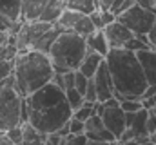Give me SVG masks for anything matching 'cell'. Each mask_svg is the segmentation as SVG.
<instances>
[{
	"label": "cell",
	"mask_w": 156,
	"mask_h": 145,
	"mask_svg": "<svg viewBox=\"0 0 156 145\" xmlns=\"http://www.w3.org/2000/svg\"><path fill=\"white\" fill-rule=\"evenodd\" d=\"M85 44H87V49H91L94 53H100L102 56H105L109 53V49H111L104 29H94L91 35H87L85 36Z\"/></svg>",
	"instance_id": "cell-13"
},
{
	"label": "cell",
	"mask_w": 156,
	"mask_h": 145,
	"mask_svg": "<svg viewBox=\"0 0 156 145\" xmlns=\"http://www.w3.org/2000/svg\"><path fill=\"white\" fill-rule=\"evenodd\" d=\"M96 27L93 26V22H91V18H89V15H82L80 18H78V22L75 24V27L71 29V31H75V33H78L80 36H85L91 35L93 31H94Z\"/></svg>",
	"instance_id": "cell-22"
},
{
	"label": "cell",
	"mask_w": 156,
	"mask_h": 145,
	"mask_svg": "<svg viewBox=\"0 0 156 145\" xmlns=\"http://www.w3.org/2000/svg\"><path fill=\"white\" fill-rule=\"evenodd\" d=\"M134 4H138L140 7H145L149 11L154 13V7H156V0H134Z\"/></svg>",
	"instance_id": "cell-34"
},
{
	"label": "cell",
	"mask_w": 156,
	"mask_h": 145,
	"mask_svg": "<svg viewBox=\"0 0 156 145\" xmlns=\"http://www.w3.org/2000/svg\"><path fill=\"white\" fill-rule=\"evenodd\" d=\"M94 111L100 114V118H102L105 129L115 134V138H116V142H118V138H120L122 133L125 131V111L120 107V104L104 107L100 102L94 104Z\"/></svg>",
	"instance_id": "cell-7"
},
{
	"label": "cell",
	"mask_w": 156,
	"mask_h": 145,
	"mask_svg": "<svg viewBox=\"0 0 156 145\" xmlns=\"http://www.w3.org/2000/svg\"><path fill=\"white\" fill-rule=\"evenodd\" d=\"M67 7H73V9L80 11V13H85V15L100 9L98 0H69L67 2Z\"/></svg>",
	"instance_id": "cell-20"
},
{
	"label": "cell",
	"mask_w": 156,
	"mask_h": 145,
	"mask_svg": "<svg viewBox=\"0 0 156 145\" xmlns=\"http://www.w3.org/2000/svg\"><path fill=\"white\" fill-rule=\"evenodd\" d=\"M55 67L51 64L49 55L27 49L15 56L13 60V76H15V89L20 96H29L42 85L53 80Z\"/></svg>",
	"instance_id": "cell-3"
},
{
	"label": "cell",
	"mask_w": 156,
	"mask_h": 145,
	"mask_svg": "<svg viewBox=\"0 0 156 145\" xmlns=\"http://www.w3.org/2000/svg\"><path fill=\"white\" fill-rule=\"evenodd\" d=\"M109 72L115 82V96L118 100L125 98H142L145 87L149 85L145 80L144 69L138 62L136 53L125 47H111L104 56Z\"/></svg>",
	"instance_id": "cell-2"
},
{
	"label": "cell",
	"mask_w": 156,
	"mask_h": 145,
	"mask_svg": "<svg viewBox=\"0 0 156 145\" xmlns=\"http://www.w3.org/2000/svg\"><path fill=\"white\" fill-rule=\"evenodd\" d=\"M87 82H89V78L83 74L82 71H75V87H76L78 91L83 94V91H85V87H87Z\"/></svg>",
	"instance_id": "cell-29"
},
{
	"label": "cell",
	"mask_w": 156,
	"mask_h": 145,
	"mask_svg": "<svg viewBox=\"0 0 156 145\" xmlns=\"http://www.w3.org/2000/svg\"><path fill=\"white\" fill-rule=\"evenodd\" d=\"M89 18H91V22H93V26H94L96 29H104V27H105V22H104V18H102V11H100V9L89 13Z\"/></svg>",
	"instance_id": "cell-31"
},
{
	"label": "cell",
	"mask_w": 156,
	"mask_h": 145,
	"mask_svg": "<svg viewBox=\"0 0 156 145\" xmlns=\"http://www.w3.org/2000/svg\"><path fill=\"white\" fill-rule=\"evenodd\" d=\"M116 20L125 24L133 31V35H147L156 20V13L145 9V7H140L138 4H134L127 11L120 13L116 16Z\"/></svg>",
	"instance_id": "cell-6"
},
{
	"label": "cell",
	"mask_w": 156,
	"mask_h": 145,
	"mask_svg": "<svg viewBox=\"0 0 156 145\" xmlns=\"http://www.w3.org/2000/svg\"><path fill=\"white\" fill-rule=\"evenodd\" d=\"M85 136H87L89 143H115V142H116L115 134H113L111 131H107L105 127L96 129V131H87Z\"/></svg>",
	"instance_id": "cell-18"
},
{
	"label": "cell",
	"mask_w": 156,
	"mask_h": 145,
	"mask_svg": "<svg viewBox=\"0 0 156 145\" xmlns=\"http://www.w3.org/2000/svg\"><path fill=\"white\" fill-rule=\"evenodd\" d=\"M147 38H149V44H151V47L156 44V20L154 24H153V27H151V31L147 33Z\"/></svg>",
	"instance_id": "cell-36"
},
{
	"label": "cell",
	"mask_w": 156,
	"mask_h": 145,
	"mask_svg": "<svg viewBox=\"0 0 156 145\" xmlns=\"http://www.w3.org/2000/svg\"><path fill=\"white\" fill-rule=\"evenodd\" d=\"M136 56H138V62L144 69L147 83H156V51L153 47H147V49L138 51Z\"/></svg>",
	"instance_id": "cell-10"
},
{
	"label": "cell",
	"mask_w": 156,
	"mask_h": 145,
	"mask_svg": "<svg viewBox=\"0 0 156 145\" xmlns=\"http://www.w3.org/2000/svg\"><path fill=\"white\" fill-rule=\"evenodd\" d=\"M83 100L85 102H91V104H96L98 102V94H96V87H94L93 78H89V82H87V87L83 91Z\"/></svg>",
	"instance_id": "cell-28"
},
{
	"label": "cell",
	"mask_w": 156,
	"mask_h": 145,
	"mask_svg": "<svg viewBox=\"0 0 156 145\" xmlns=\"http://www.w3.org/2000/svg\"><path fill=\"white\" fill-rule=\"evenodd\" d=\"M26 104L29 111L27 122L44 134L58 131L73 116V111L66 98V91L55 82L42 85L35 93L26 96Z\"/></svg>",
	"instance_id": "cell-1"
},
{
	"label": "cell",
	"mask_w": 156,
	"mask_h": 145,
	"mask_svg": "<svg viewBox=\"0 0 156 145\" xmlns=\"http://www.w3.org/2000/svg\"><path fill=\"white\" fill-rule=\"evenodd\" d=\"M149 143H154V145H156V131L149 134Z\"/></svg>",
	"instance_id": "cell-39"
},
{
	"label": "cell",
	"mask_w": 156,
	"mask_h": 145,
	"mask_svg": "<svg viewBox=\"0 0 156 145\" xmlns=\"http://www.w3.org/2000/svg\"><path fill=\"white\" fill-rule=\"evenodd\" d=\"M145 131H147V134L156 131V116L151 109H149V114H147V120H145Z\"/></svg>",
	"instance_id": "cell-33"
},
{
	"label": "cell",
	"mask_w": 156,
	"mask_h": 145,
	"mask_svg": "<svg viewBox=\"0 0 156 145\" xmlns=\"http://www.w3.org/2000/svg\"><path fill=\"white\" fill-rule=\"evenodd\" d=\"M131 5H134V0H115L113 4H111V7H109V11L111 13H115V15H120V13H123V11H127Z\"/></svg>",
	"instance_id": "cell-27"
},
{
	"label": "cell",
	"mask_w": 156,
	"mask_h": 145,
	"mask_svg": "<svg viewBox=\"0 0 156 145\" xmlns=\"http://www.w3.org/2000/svg\"><path fill=\"white\" fill-rule=\"evenodd\" d=\"M120 107L125 112H134L144 107V104H142V98H125V100H120Z\"/></svg>",
	"instance_id": "cell-25"
},
{
	"label": "cell",
	"mask_w": 156,
	"mask_h": 145,
	"mask_svg": "<svg viewBox=\"0 0 156 145\" xmlns=\"http://www.w3.org/2000/svg\"><path fill=\"white\" fill-rule=\"evenodd\" d=\"M16 24H18V22H16ZM16 24H11L7 18H4V16L0 15V27H2V29H5V31H11V29H13Z\"/></svg>",
	"instance_id": "cell-35"
},
{
	"label": "cell",
	"mask_w": 156,
	"mask_h": 145,
	"mask_svg": "<svg viewBox=\"0 0 156 145\" xmlns=\"http://www.w3.org/2000/svg\"><path fill=\"white\" fill-rule=\"evenodd\" d=\"M93 82H94V87H96L98 102H104V100L115 96V82H113V76L109 72V67H107L105 60L96 69L94 76H93Z\"/></svg>",
	"instance_id": "cell-8"
},
{
	"label": "cell",
	"mask_w": 156,
	"mask_h": 145,
	"mask_svg": "<svg viewBox=\"0 0 156 145\" xmlns=\"http://www.w3.org/2000/svg\"><path fill=\"white\" fill-rule=\"evenodd\" d=\"M64 31V27H60L58 24H53L45 33H42V35L33 42V45H31V49H35V51H42V53H49V49H51V45H53V42L56 40V36L60 35Z\"/></svg>",
	"instance_id": "cell-11"
},
{
	"label": "cell",
	"mask_w": 156,
	"mask_h": 145,
	"mask_svg": "<svg viewBox=\"0 0 156 145\" xmlns=\"http://www.w3.org/2000/svg\"><path fill=\"white\" fill-rule=\"evenodd\" d=\"M22 100L24 96L18 94L15 85L0 87V133L22 123V116H20Z\"/></svg>",
	"instance_id": "cell-5"
},
{
	"label": "cell",
	"mask_w": 156,
	"mask_h": 145,
	"mask_svg": "<svg viewBox=\"0 0 156 145\" xmlns=\"http://www.w3.org/2000/svg\"><path fill=\"white\" fill-rule=\"evenodd\" d=\"M67 7V2L66 0H47L42 13H40L38 20H44V22H49V24H55L60 15L64 13V9Z\"/></svg>",
	"instance_id": "cell-12"
},
{
	"label": "cell",
	"mask_w": 156,
	"mask_h": 145,
	"mask_svg": "<svg viewBox=\"0 0 156 145\" xmlns=\"http://www.w3.org/2000/svg\"><path fill=\"white\" fill-rule=\"evenodd\" d=\"M7 36H9V33L0 27V44H5V42H7Z\"/></svg>",
	"instance_id": "cell-38"
},
{
	"label": "cell",
	"mask_w": 156,
	"mask_h": 145,
	"mask_svg": "<svg viewBox=\"0 0 156 145\" xmlns=\"http://www.w3.org/2000/svg\"><path fill=\"white\" fill-rule=\"evenodd\" d=\"M82 15H85V13H80L76 9H73V7H66L64 13L60 15V18H58L55 24H58V26L64 27V29H73L75 24L78 22V18H80Z\"/></svg>",
	"instance_id": "cell-19"
},
{
	"label": "cell",
	"mask_w": 156,
	"mask_h": 145,
	"mask_svg": "<svg viewBox=\"0 0 156 145\" xmlns=\"http://www.w3.org/2000/svg\"><path fill=\"white\" fill-rule=\"evenodd\" d=\"M104 33H105V38H107L111 47H123L129 42V38L133 36V31L125 24H122L120 20H115V22L107 24L104 27Z\"/></svg>",
	"instance_id": "cell-9"
},
{
	"label": "cell",
	"mask_w": 156,
	"mask_h": 145,
	"mask_svg": "<svg viewBox=\"0 0 156 145\" xmlns=\"http://www.w3.org/2000/svg\"><path fill=\"white\" fill-rule=\"evenodd\" d=\"M151 98H153V100H154V102H156V93H154V94H153V96H151Z\"/></svg>",
	"instance_id": "cell-41"
},
{
	"label": "cell",
	"mask_w": 156,
	"mask_h": 145,
	"mask_svg": "<svg viewBox=\"0 0 156 145\" xmlns=\"http://www.w3.org/2000/svg\"><path fill=\"white\" fill-rule=\"evenodd\" d=\"M151 111H153V112H154V116H156V105H154V107H153V109H151Z\"/></svg>",
	"instance_id": "cell-40"
},
{
	"label": "cell",
	"mask_w": 156,
	"mask_h": 145,
	"mask_svg": "<svg viewBox=\"0 0 156 145\" xmlns=\"http://www.w3.org/2000/svg\"><path fill=\"white\" fill-rule=\"evenodd\" d=\"M47 0H22V11H20V20H37L44 9Z\"/></svg>",
	"instance_id": "cell-15"
},
{
	"label": "cell",
	"mask_w": 156,
	"mask_h": 145,
	"mask_svg": "<svg viewBox=\"0 0 156 145\" xmlns=\"http://www.w3.org/2000/svg\"><path fill=\"white\" fill-rule=\"evenodd\" d=\"M123 47L129 49V51H133V53H138V51H142V49L151 47V44H149L147 35H133L131 38H129V42H127Z\"/></svg>",
	"instance_id": "cell-21"
},
{
	"label": "cell",
	"mask_w": 156,
	"mask_h": 145,
	"mask_svg": "<svg viewBox=\"0 0 156 145\" xmlns=\"http://www.w3.org/2000/svg\"><path fill=\"white\" fill-rule=\"evenodd\" d=\"M66 98H67V104H69V107L71 111H76L85 100H83V94L78 91L76 87H69V89H66Z\"/></svg>",
	"instance_id": "cell-23"
},
{
	"label": "cell",
	"mask_w": 156,
	"mask_h": 145,
	"mask_svg": "<svg viewBox=\"0 0 156 145\" xmlns=\"http://www.w3.org/2000/svg\"><path fill=\"white\" fill-rule=\"evenodd\" d=\"M13 74V60H0V80Z\"/></svg>",
	"instance_id": "cell-30"
},
{
	"label": "cell",
	"mask_w": 156,
	"mask_h": 145,
	"mask_svg": "<svg viewBox=\"0 0 156 145\" xmlns=\"http://www.w3.org/2000/svg\"><path fill=\"white\" fill-rule=\"evenodd\" d=\"M83 129H85V122L78 120L75 116L69 118V133H83Z\"/></svg>",
	"instance_id": "cell-32"
},
{
	"label": "cell",
	"mask_w": 156,
	"mask_h": 145,
	"mask_svg": "<svg viewBox=\"0 0 156 145\" xmlns=\"http://www.w3.org/2000/svg\"><path fill=\"white\" fill-rule=\"evenodd\" d=\"M102 62H104V56H102L100 53H94V51L87 49V53H85V56H83L80 67H78V71H82L87 78H93Z\"/></svg>",
	"instance_id": "cell-14"
},
{
	"label": "cell",
	"mask_w": 156,
	"mask_h": 145,
	"mask_svg": "<svg viewBox=\"0 0 156 145\" xmlns=\"http://www.w3.org/2000/svg\"><path fill=\"white\" fill-rule=\"evenodd\" d=\"M22 136H24V143H45V134L40 133L29 122L22 123Z\"/></svg>",
	"instance_id": "cell-17"
},
{
	"label": "cell",
	"mask_w": 156,
	"mask_h": 145,
	"mask_svg": "<svg viewBox=\"0 0 156 145\" xmlns=\"http://www.w3.org/2000/svg\"><path fill=\"white\" fill-rule=\"evenodd\" d=\"M20 11H22V0H0V15L7 18L11 24L20 22Z\"/></svg>",
	"instance_id": "cell-16"
},
{
	"label": "cell",
	"mask_w": 156,
	"mask_h": 145,
	"mask_svg": "<svg viewBox=\"0 0 156 145\" xmlns=\"http://www.w3.org/2000/svg\"><path fill=\"white\" fill-rule=\"evenodd\" d=\"M66 2H69V0H66Z\"/></svg>",
	"instance_id": "cell-43"
},
{
	"label": "cell",
	"mask_w": 156,
	"mask_h": 145,
	"mask_svg": "<svg viewBox=\"0 0 156 145\" xmlns=\"http://www.w3.org/2000/svg\"><path fill=\"white\" fill-rule=\"evenodd\" d=\"M93 112H94V104H91V102H83L76 111H73V116L78 118V120H82V122H85Z\"/></svg>",
	"instance_id": "cell-24"
},
{
	"label": "cell",
	"mask_w": 156,
	"mask_h": 145,
	"mask_svg": "<svg viewBox=\"0 0 156 145\" xmlns=\"http://www.w3.org/2000/svg\"><path fill=\"white\" fill-rule=\"evenodd\" d=\"M87 53L85 38L71 29H64L49 49V58L55 67V72L76 71Z\"/></svg>",
	"instance_id": "cell-4"
},
{
	"label": "cell",
	"mask_w": 156,
	"mask_h": 145,
	"mask_svg": "<svg viewBox=\"0 0 156 145\" xmlns=\"http://www.w3.org/2000/svg\"><path fill=\"white\" fill-rule=\"evenodd\" d=\"M113 2L115 0H98V5H100V9H109Z\"/></svg>",
	"instance_id": "cell-37"
},
{
	"label": "cell",
	"mask_w": 156,
	"mask_h": 145,
	"mask_svg": "<svg viewBox=\"0 0 156 145\" xmlns=\"http://www.w3.org/2000/svg\"><path fill=\"white\" fill-rule=\"evenodd\" d=\"M153 49H154V51H156V44H154V45H153Z\"/></svg>",
	"instance_id": "cell-42"
},
{
	"label": "cell",
	"mask_w": 156,
	"mask_h": 145,
	"mask_svg": "<svg viewBox=\"0 0 156 145\" xmlns=\"http://www.w3.org/2000/svg\"><path fill=\"white\" fill-rule=\"evenodd\" d=\"M4 134L7 136V140L11 143H24V136H22V123L20 125H15L7 131H4Z\"/></svg>",
	"instance_id": "cell-26"
}]
</instances>
